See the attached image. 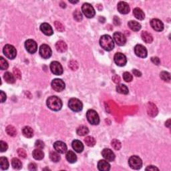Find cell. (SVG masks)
<instances>
[{
    "instance_id": "cell-1",
    "label": "cell",
    "mask_w": 171,
    "mask_h": 171,
    "mask_svg": "<svg viewBox=\"0 0 171 171\" xmlns=\"http://www.w3.org/2000/svg\"><path fill=\"white\" fill-rule=\"evenodd\" d=\"M46 103L48 107L53 111H59L62 108V102L57 96H52L49 97Z\"/></svg>"
},
{
    "instance_id": "cell-2",
    "label": "cell",
    "mask_w": 171,
    "mask_h": 171,
    "mask_svg": "<svg viewBox=\"0 0 171 171\" xmlns=\"http://www.w3.org/2000/svg\"><path fill=\"white\" fill-rule=\"evenodd\" d=\"M100 45L106 51L112 50L114 48V42L112 38L109 35H104L100 39Z\"/></svg>"
},
{
    "instance_id": "cell-3",
    "label": "cell",
    "mask_w": 171,
    "mask_h": 171,
    "mask_svg": "<svg viewBox=\"0 0 171 171\" xmlns=\"http://www.w3.org/2000/svg\"><path fill=\"white\" fill-rule=\"evenodd\" d=\"M86 117L90 123L92 125H98L100 123V117L94 110H88L86 113Z\"/></svg>"
},
{
    "instance_id": "cell-4",
    "label": "cell",
    "mask_w": 171,
    "mask_h": 171,
    "mask_svg": "<svg viewBox=\"0 0 171 171\" xmlns=\"http://www.w3.org/2000/svg\"><path fill=\"white\" fill-rule=\"evenodd\" d=\"M68 106L74 112H80L83 108V104L80 100L78 98H72L70 99L68 102Z\"/></svg>"
},
{
    "instance_id": "cell-5",
    "label": "cell",
    "mask_w": 171,
    "mask_h": 171,
    "mask_svg": "<svg viewBox=\"0 0 171 171\" xmlns=\"http://www.w3.org/2000/svg\"><path fill=\"white\" fill-rule=\"evenodd\" d=\"M128 165L134 170H139L142 168V161L139 156H132L129 158Z\"/></svg>"
},
{
    "instance_id": "cell-6",
    "label": "cell",
    "mask_w": 171,
    "mask_h": 171,
    "mask_svg": "<svg viewBox=\"0 0 171 171\" xmlns=\"http://www.w3.org/2000/svg\"><path fill=\"white\" fill-rule=\"evenodd\" d=\"M4 54L6 55V57L10 60H13L16 57L17 55V51L14 46L12 45L7 44L4 46L3 49Z\"/></svg>"
},
{
    "instance_id": "cell-7",
    "label": "cell",
    "mask_w": 171,
    "mask_h": 171,
    "mask_svg": "<svg viewBox=\"0 0 171 171\" xmlns=\"http://www.w3.org/2000/svg\"><path fill=\"white\" fill-rule=\"evenodd\" d=\"M82 11L86 17L88 18H92L96 14V11L91 4L86 3L83 4L82 7Z\"/></svg>"
},
{
    "instance_id": "cell-8",
    "label": "cell",
    "mask_w": 171,
    "mask_h": 171,
    "mask_svg": "<svg viewBox=\"0 0 171 171\" xmlns=\"http://www.w3.org/2000/svg\"><path fill=\"white\" fill-rule=\"evenodd\" d=\"M40 54L43 59H48L52 56V51L47 44H42L40 48Z\"/></svg>"
},
{
    "instance_id": "cell-9",
    "label": "cell",
    "mask_w": 171,
    "mask_h": 171,
    "mask_svg": "<svg viewBox=\"0 0 171 171\" xmlns=\"http://www.w3.org/2000/svg\"><path fill=\"white\" fill-rule=\"evenodd\" d=\"M25 48L29 54H34L38 50V44L34 40L29 39L25 41Z\"/></svg>"
},
{
    "instance_id": "cell-10",
    "label": "cell",
    "mask_w": 171,
    "mask_h": 171,
    "mask_svg": "<svg viewBox=\"0 0 171 171\" xmlns=\"http://www.w3.org/2000/svg\"><path fill=\"white\" fill-rule=\"evenodd\" d=\"M50 70L54 75L61 76L63 74V68L58 62L54 61L50 64Z\"/></svg>"
},
{
    "instance_id": "cell-11",
    "label": "cell",
    "mask_w": 171,
    "mask_h": 171,
    "mask_svg": "<svg viewBox=\"0 0 171 171\" xmlns=\"http://www.w3.org/2000/svg\"><path fill=\"white\" fill-rule=\"evenodd\" d=\"M114 60L115 64H116L117 66L121 67L124 66L127 63V58L126 55L120 52H118L114 55Z\"/></svg>"
},
{
    "instance_id": "cell-12",
    "label": "cell",
    "mask_w": 171,
    "mask_h": 171,
    "mask_svg": "<svg viewBox=\"0 0 171 171\" xmlns=\"http://www.w3.org/2000/svg\"><path fill=\"white\" fill-rule=\"evenodd\" d=\"M52 88L56 92H62L65 89L66 85L65 83L61 79H54L52 82Z\"/></svg>"
},
{
    "instance_id": "cell-13",
    "label": "cell",
    "mask_w": 171,
    "mask_h": 171,
    "mask_svg": "<svg viewBox=\"0 0 171 171\" xmlns=\"http://www.w3.org/2000/svg\"><path fill=\"white\" fill-rule=\"evenodd\" d=\"M113 38H114L115 42L117 43L118 46H124L126 43V38L123 34L121 33V32H115L114 35H113Z\"/></svg>"
},
{
    "instance_id": "cell-14",
    "label": "cell",
    "mask_w": 171,
    "mask_h": 171,
    "mask_svg": "<svg viewBox=\"0 0 171 171\" xmlns=\"http://www.w3.org/2000/svg\"><path fill=\"white\" fill-rule=\"evenodd\" d=\"M135 53L138 57H141V58H145V57H146L148 54L146 48L144 46L141 44H138L135 46Z\"/></svg>"
},
{
    "instance_id": "cell-15",
    "label": "cell",
    "mask_w": 171,
    "mask_h": 171,
    "mask_svg": "<svg viewBox=\"0 0 171 171\" xmlns=\"http://www.w3.org/2000/svg\"><path fill=\"white\" fill-rule=\"evenodd\" d=\"M54 148L55 151L60 154H64L67 152L66 144L62 141H56L54 144Z\"/></svg>"
},
{
    "instance_id": "cell-16",
    "label": "cell",
    "mask_w": 171,
    "mask_h": 171,
    "mask_svg": "<svg viewBox=\"0 0 171 171\" xmlns=\"http://www.w3.org/2000/svg\"><path fill=\"white\" fill-rule=\"evenodd\" d=\"M151 25L152 29L156 32H162L164 29L163 23L158 19H152L151 21Z\"/></svg>"
},
{
    "instance_id": "cell-17",
    "label": "cell",
    "mask_w": 171,
    "mask_h": 171,
    "mask_svg": "<svg viewBox=\"0 0 171 171\" xmlns=\"http://www.w3.org/2000/svg\"><path fill=\"white\" fill-rule=\"evenodd\" d=\"M118 11L122 14H127L130 12V7L126 2L120 1L117 6Z\"/></svg>"
},
{
    "instance_id": "cell-18",
    "label": "cell",
    "mask_w": 171,
    "mask_h": 171,
    "mask_svg": "<svg viewBox=\"0 0 171 171\" xmlns=\"http://www.w3.org/2000/svg\"><path fill=\"white\" fill-rule=\"evenodd\" d=\"M102 155L106 160L112 162L115 159V154L112 150L109 149H104L102 151Z\"/></svg>"
},
{
    "instance_id": "cell-19",
    "label": "cell",
    "mask_w": 171,
    "mask_h": 171,
    "mask_svg": "<svg viewBox=\"0 0 171 171\" xmlns=\"http://www.w3.org/2000/svg\"><path fill=\"white\" fill-rule=\"evenodd\" d=\"M147 112L150 116L155 117L158 114V108L154 103L149 102L147 104Z\"/></svg>"
},
{
    "instance_id": "cell-20",
    "label": "cell",
    "mask_w": 171,
    "mask_h": 171,
    "mask_svg": "<svg viewBox=\"0 0 171 171\" xmlns=\"http://www.w3.org/2000/svg\"><path fill=\"white\" fill-rule=\"evenodd\" d=\"M40 30L43 32V34H44L46 36H52L54 34L53 32V29L52 26L50 24H48V23H43L42 24L40 25Z\"/></svg>"
},
{
    "instance_id": "cell-21",
    "label": "cell",
    "mask_w": 171,
    "mask_h": 171,
    "mask_svg": "<svg viewBox=\"0 0 171 171\" xmlns=\"http://www.w3.org/2000/svg\"><path fill=\"white\" fill-rule=\"evenodd\" d=\"M71 146H72L73 149L74 151L78 152V153H80L83 151H84V144H82V142L81 141L78 140H74L72 142V144H71Z\"/></svg>"
},
{
    "instance_id": "cell-22",
    "label": "cell",
    "mask_w": 171,
    "mask_h": 171,
    "mask_svg": "<svg viewBox=\"0 0 171 171\" xmlns=\"http://www.w3.org/2000/svg\"><path fill=\"white\" fill-rule=\"evenodd\" d=\"M98 168L101 171H108L110 169V165L106 160H101L98 163Z\"/></svg>"
},
{
    "instance_id": "cell-23",
    "label": "cell",
    "mask_w": 171,
    "mask_h": 171,
    "mask_svg": "<svg viewBox=\"0 0 171 171\" xmlns=\"http://www.w3.org/2000/svg\"><path fill=\"white\" fill-rule=\"evenodd\" d=\"M55 48H56L57 52L63 53L65 52L67 49H68V46H67L66 43L64 41L60 40L55 43Z\"/></svg>"
},
{
    "instance_id": "cell-24",
    "label": "cell",
    "mask_w": 171,
    "mask_h": 171,
    "mask_svg": "<svg viewBox=\"0 0 171 171\" xmlns=\"http://www.w3.org/2000/svg\"><path fill=\"white\" fill-rule=\"evenodd\" d=\"M133 14L135 16L136 19L139 20H143L145 18V14L144 11L138 8H136L134 9Z\"/></svg>"
},
{
    "instance_id": "cell-25",
    "label": "cell",
    "mask_w": 171,
    "mask_h": 171,
    "mask_svg": "<svg viewBox=\"0 0 171 171\" xmlns=\"http://www.w3.org/2000/svg\"><path fill=\"white\" fill-rule=\"evenodd\" d=\"M128 25L131 30L134 32H138L141 29V25L136 21H130L128 23Z\"/></svg>"
},
{
    "instance_id": "cell-26",
    "label": "cell",
    "mask_w": 171,
    "mask_h": 171,
    "mask_svg": "<svg viewBox=\"0 0 171 171\" xmlns=\"http://www.w3.org/2000/svg\"><path fill=\"white\" fill-rule=\"evenodd\" d=\"M32 156H33V157L36 160H42L43 157H44V153L41 151V149H37L34 150L33 152H32Z\"/></svg>"
},
{
    "instance_id": "cell-27",
    "label": "cell",
    "mask_w": 171,
    "mask_h": 171,
    "mask_svg": "<svg viewBox=\"0 0 171 171\" xmlns=\"http://www.w3.org/2000/svg\"><path fill=\"white\" fill-rule=\"evenodd\" d=\"M141 37H142V40L147 43H151L153 41V37L151 34L147 32H142Z\"/></svg>"
},
{
    "instance_id": "cell-28",
    "label": "cell",
    "mask_w": 171,
    "mask_h": 171,
    "mask_svg": "<svg viewBox=\"0 0 171 171\" xmlns=\"http://www.w3.org/2000/svg\"><path fill=\"white\" fill-rule=\"evenodd\" d=\"M66 157L67 160L70 163H74L77 160V156H76V154L71 151H69L67 152Z\"/></svg>"
},
{
    "instance_id": "cell-29",
    "label": "cell",
    "mask_w": 171,
    "mask_h": 171,
    "mask_svg": "<svg viewBox=\"0 0 171 171\" xmlns=\"http://www.w3.org/2000/svg\"><path fill=\"white\" fill-rule=\"evenodd\" d=\"M22 133L25 137L30 138L33 137L34 136V130L32 128L29 126H25L24 128L22 129Z\"/></svg>"
},
{
    "instance_id": "cell-30",
    "label": "cell",
    "mask_w": 171,
    "mask_h": 171,
    "mask_svg": "<svg viewBox=\"0 0 171 171\" xmlns=\"http://www.w3.org/2000/svg\"><path fill=\"white\" fill-rule=\"evenodd\" d=\"M4 78L6 80V82L8 84H13L15 82V77L12 74L7 71L4 75Z\"/></svg>"
},
{
    "instance_id": "cell-31",
    "label": "cell",
    "mask_w": 171,
    "mask_h": 171,
    "mask_svg": "<svg viewBox=\"0 0 171 171\" xmlns=\"http://www.w3.org/2000/svg\"><path fill=\"white\" fill-rule=\"evenodd\" d=\"M116 91L122 94H128L129 90L128 87L124 84H118L116 86Z\"/></svg>"
},
{
    "instance_id": "cell-32",
    "label": "cell",
    "mask_w": 171,
    "mask_h": 171,
    "mask_svg": "<svg viewBox=\"0 0 171 171\" xmlns=\"http://www.w3.org/2000/svg\"><path fill=\"white\" fill-rule=\"evenodd\" d=\"M9 161L6 157L0 158V167L2 170H7L9 168Z\"/></svg>"
},
{
    "instance_id": "cell-33",
    "label": "cell",
    "mask_w": 171,
    "mask_h": 171,
    "mask_svg": "<svg viewBox=\"0 0 171 171\" xmlns=\"http://www.w3.org/2000/svg\"><path fill=\"white\" fill-rule=\"evenodd\" d=\"M11 165H12L13 168L16 170H20L22 168V164L19 159L13 158L11 160Z\"/></svg>"
},
{
    "instance_id": "cell-34",
    "label": "cell",
    "mask_w": 171,
    "mask_h": 171,
    "mask_svg": "<svg viewBox=\"0 0 171 171\" xmlns=\"http://www.w3.org/2000/svg\"><path fill=\"white\" fill-rule=\"evenodd\" d=\"M76 132H77L78 135L83 136H85V135H88V134L89 133V130H88V128L86 126H81L77 129V131H76Z\"/></svg>"
},
{
    "instance_id": "cell-35",
    "label": "cell",
    "mask_w": 171,
    "mask_h": 171,
    "mask_svg": "<svg viewBox=\"0 0 171 171\" xmlns=\"http://www.w3.org/2000/svg\"><path fill=\"white\" fill-rule=\"evenodd\" d=\"M6 131L7 134L10 136H13V137H14V136L17 135V130H16L14 126L11 125H9L7 126L6 128Z\"/></svg>"
},
{
    "instance_id": "cell-36",
    "label": "cell",
    "mask_w": 171,
    "mask_h": 171,
    "mask_svg": "<svg viewBox=\"0 0 171 171\" xmlns=\"http://www.w3.org/2000/svg\"><path fill=\"white\" fill-rule=\"evenodd\" d=\"M50 158L51 159V160L54 162V163H57L60 160V156L58 154L57 152H54V151H52L50 152Z\"/></svg>"
},
{
    "instance_id": "cell-37",
    "label": "cell",
    "mask_w": 171,
    "mask_h": 171,
    "mask_svg": "<svg viewBox=\"0 0 171 171\" xmlns=\"http://www.w3.org/2000/svg\"><path fill=\"white\" fill-rule=\"evenodd\" d=\"M84 142L88 146L92 147L96 144V140L92 136H87L84 139Z\"/></svg>"
},
{
    "instance_id": "cell-38",
    "label": "cell",
    "mask_w": 171,
    "mask_h": 171,
    "mask_svg": "<svg viewBox=\"0 0 171 171\" xmlns=\"http://www.w3.org/2000/svg\"><path fill=\"white\" fill-rule=\"evenodd\" d=\"M160 77L161 78V79L165 81V82H169L170 80V73H168V71H163L160 74Z\"/></svg>"
},
{
    "instance_id": "cell-39",
    "label": "cell",
    "mask_w": 171,
    "mask_h": 171,
    "mask_svg": "<svg viewBox=\"0 0 171 171\" xmlns=\"http://www.w3.org/2000/svg\"><path fill=\"white\" fill-rule=\"evenodd\" d=\"M9 67V64L3 57H0V68L1 70H7Z\"/></svg>"
},
{
    "instance_id": "cell-40",
    "label": "cell",
    "mask_w": 171,
    "mask_h": 171,
    "mask_svg": "<svg viewBox=\"0 0 171 171\" xmlns=\"http://www.w3.org/2000/svg\"><path fill=\"white\" fill-rule=\"evenodd\" d=\"M111 144H112V146L114 148L115 150H116V151H119V150L121 149V143L118 140L113 139L112 142H111Z\"/></svg>"
},
{
    "instance_id": "cell-41",
    "label": "cell",
    "mask_w": 171,
    "mask_h": 171,
    "mask_svg": "<svg viewBox=\"0 0 171 171\" xmlns=\"http://www.w3.org/2000/svg\"><path fill=\"white\" fill-rule=\"evenodd\" d=\"M73 15L74 20L76 21H77V22H81V21L82 20V14L79 10H76L74 12Z\"/></svg>"
},
{
    "instance_id": "cell-42",
    "label": "cell",
    "mask_w": 171,
    "mask_h": 171,
    "mask_svg": "<svg viewBox=\"0 0 171 171\" xmlns=\"http://www.w3.org/2000/svg\"><path fill=\"white\" fill-rule=\"evenodd\" d=\"M54 25H55V29H56L57 30L58 32H63L64 30H65L64 26L60 22H57V21H56V22H54Z\"/></svg>"
},
{
    "instance_id": "cell-43",
    "label": "cell",
    "mask_w": 171,
    "mask_h": 171,
    "mask_svg": "<svg viewBox=\"0 0 171 171\" xmlns=\"http://www.w3.org/2000/svg\"><path fill=\"white\" fill-rule=\"evenodd\" d=\"M69 68L71 70H77L78 68V62L75 60H71L69 62Z\"/></svg>"
},
{
    "instance_id": "cell-44",
    "label": "cell",
    "mask_w": 171,
    "mask_h": 171,
    "mask_svg": "<svg viewBox=\"0 0 171 171\" xmlns=\"http://www.w3.org/2000/svg\"><path fill=\"white\" fill-rule=\"evenodd\" d=\"M123 78L124 80L126 81V82H130L133 79L132 76L131 75L130 73L128 72V71H126L123 74Z\"/></svg>"
},
{
    "instance_id": "cell-45",
    "label": "cell",
    "mask_w": 171,
    "mask_h": 171,
    "mask_svg": "<svg viewBox=\"0 0 171 171\" xmlns=\"http://www.w3.org/2000/svg\"><path fill=\"white\" fill-rule=\"evenodd\" d=\"M44 142H43L42 140H38L36 141L35 142V146L37 148V149H43V148H44Z\"/></svg>"
},
{
    "instance_id": "cell-46",
    "label": "cell",
    "mask_w": 171,
    "mask_h": 171,
    "mask_svg": "<svg viewBox=\"0 0 171 171\" xmlns=\"http://www.w3.org/2000/svg\"><path fill=\"white\" fill-rule=\"evenodd\" d=\"M8 149V146L7 144V143L4 142V141L1 140L0 141V149H1V152H4L6 151Z\"/></svg>"
},
{
    "instance_id": "cell-47",
    "label": "cell",
    "mask_w": 171,
    "mask_h": 171,
    "mask_svg": "<svg viewBox=\"0 0 171 171\" xmlns=\"http://www.w3.org/2000/svg\"><path fill=\"white\" fill-rule=\"evenodd\" d=\"M18 154L20 157L23 158H25L27 157V153L24 149H19L18 150Z\"/></svg>"
},
{
    "instance_id": "cell-48",
    "label": "cell",
    "mask_w": 171,
    "mask_h": 171,
    "mask_svg": "<svg viewBox=\"0 0 171 171\" xmlns=\"http://www.w3.org/2000/svg\"><path fill=\"white\" fill-rule=\"evenodd\" d=\"M13 74H14V76L18 78V79H22V73H21L20 70L18 68H13Z\"/></svg>"
},
{
    "instance_id": "cell-49",
    "label": "cell",
    "mask_w": 171,
    "mask_h": 171,
    "mask_svg": "<svg viewBox=\"0 0 171 171\" xmlns=\"http://www.w3.org/2000/svg\"><path fill=\"white\" fill-rule=\"evenodd\" d=\"M151 61L153 64H155V65H159L160 63V59L158 58V57H151Z\"/></svg>"
},
{
    "instance_id": "cell-50",
    "label": "cell",
    "mask_w": 171,
    "mask_h": 171,
    "mask_svg": "<svg viewBox=\"0 0 171 171\" xmlns=\"http://www.w3.org/2000/svg\"><path fill=\"white\" fill-rule=\"evenodd\" d=\"M28 168L29 170H32V171H34V170H37V165L36 163H30L28 166Z\"/></svg>"
},
{
    "instance_id": "cell-51",
    "label": "cell",
    "mask_w": 171,
    "mask_h": 171,
    "mask_svg": "<svg viewBox=\"0 0 171 171\" xmlns=\"http://www.w3.org/2000/svg\"><path fill=\"white\" fill-rule=\"evenodd\" d=\"M112 80L114 81L115 83L118 84V83H119L120 82H121V78H120V76H118V75H114L112 77Z\"/></svg>"
},
{
    "instance_id": "cell-52",
    "label": "cell",
    "mask_w": 171,
    "mask_h": 171,
    "mask_svg": "<svg viewBox=\"0 0 171 171\" xmlns=\"http://www.w3.org/2000/svg\"><path fill=\"white\" fill-rule=\"evenodd\" d=\"M6 94L3 91H1V102H4L6 100Z\"/></svg>"
},
{
    "instance_id": "cell-53",
    "label": "cell",
    "mask_w": 171,
    "mask_h": 171,
    "mask_svg": "<svg viewBox=\"0 0 171 171\" xmlns=\"http://www.w3.org/2000/svg\"><path fill=\"white\" fill-rule=\"evenodd\" d=\"M146 170H159V169L158 168H156V166H154L153 165H151L146 168Z\"/></svg>"
},
{
    "instance_id": "cell-54",
    "label": "cell",
    "mask_w": 171,
    "mask_h": 171,
    "mask_svg": "<svg viewBox=\"0 0 171 171\" xmlns=\"http://www.w3.org/2000/svg\"><path fill=\"white\" fill-rule=\"evenodd\" d=\"M133 74L134 75L136 76V77H140L141 75H142V74H141L140 71L139 70H136V69H135V70H133Z\"/></svg>"
},
{
    "instance_id": "cell-55",
    "label": "cell",
    "mask_w": 171,
    "mask_h": 171,
    "mask_svg": "<svg viewBox=\"0 0 171 171\" xmlns=\"http://www.w3.org/2000/svg\"><path fill=\"white\" fill-rule=\"evenodd\" d=\"M114 23L116 25H119L121 24V21H120V19L117 16H115L114 18Z\"/></svg>"
},
{
    "instance_id": "cell-56",
    "label": "cell",
    "mask_w": 171,
    "mask_h": 171,
    "mask_svg": "<svg viewBox=\"0 0 171 171\" xmlns=\"http://www.w3.org/2000/svg\"><path fill=\"white\" fill-rule=\"evenodd\" d=\"M170 119H168V121L166 122V124H165L166 126L168 127V128H170Z\"/></svg>"
},
{
    "instance_id": "cell-57",
    "label": "cell",
    "mask_w": 171,
    "mask_h": 171,
    "mask_svg": "<svg viewBox=\"0 0 171 171\" xmlns=\"http://www.w3.org/2000/svg\"><path fill=\"white\" fill-rule=\"evenodd\" d=\"M70 2L71 4H76V3H78V1H70Z\"/></svg>"
}]
</instances>
